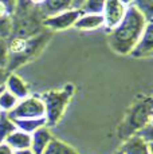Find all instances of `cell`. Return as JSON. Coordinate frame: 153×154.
<instances>
[{
	"label": "cell",
	"mask_w": 153,
	"mask_h": 154,
	"mask_svg": "<svg viewBox=\"0 0 153 154\" xmlns=\"http://www.w3.org/2000/svg\"><path fill=\"white\" fill-rule=\"evenodd\" d=\"M3 88H4V87H0V93H2V90H3Z\"/></svg>",
	"instance_id": "cell-27"
},
{
	"label": "cell",
	"mask_w": 153,
	"mask_h": 154,
	"mask_svg": "<svg viewBox=\"0 0 153 154\" xmlns=\"http://www.w3.org/2000/svg\"><path fill=\"white\" fill-rule=\"evenodd\" d=\"M0 3H3V4H5L8 8H10L11 11H15V7H16V0H0Z\"/></svg>",
	"instance_id": "cell-23"
},
{
	"label": "cell",
	"mask_w": 153,
	"mask_h": 154,
	"mask_svg": "<svg viewBox=\"0 0 153 154\" xmlns=\"http://www.w3.org/2000/svg\"><path fill=\"white\" fill-rule=\"evenodd\" d=\"M83 14L81 10H69L63 11L61 14L52 15V16L45 17L42 24L46 28L52 29V31H63L70 27H74L75 22L79 19V16Z\"/></svg>",
	"instance_id": "cell-5"
},
{
	"label": "cell",
	"mask_w": 153,
	"mask_h": 154,
	"mask_svg": "<svg viewBox=\"0 0 153 154\" xmlns=\"http://www.w3.org/2000/svg\"><path fill=\"white\" fill-rule=\"evenodd\" d=\"M8 118L15 119H32V118H45L46 110L39 95H28L27 98L17 102V105L8 112Z\"/></svg>",
	"instance_id": "cell-4"
},
{
	"label": "cell",
	"mask_w": 153,
	"mask_h": 154,
	"mask_svg": "<svg viewBox=\"0 0 153 154\" xmlns=\"http://www.w3.org/2000/svg\"><path fill=\"white\" fill-rule=\"evenodd\" d=\"M114 154H122V153H121V150H120V149H118V150H117V152H116V153H114Z\"/></svg>",
	"instance_id": "cell-26"
},
{
	"label": "cell",
	"mask_w": 153,
	"mask_h": 154,
	"mask_svg": "<svg viewBox=\"0 0 153 154\" xmlns=\"http://www.w3.org/2000/svg\"><path fill=\"white\" fill-rule=\"evenodd\" d=\"M12 15L14 12L5 4L0 3V38L5 39L12 32Z\"/></svg>",
	"instance_id": "cell-13"
},
{
	"label": "cell",
	"mask_w": 153,
	"mask_h": 154,
	"mask_svg": "<svg viewBox=\"0 0 153 154\" xmlns=\"http://www.w3.org/2000/svg\"><path fill=\"white\" fill-rule=\"evenodd\" d=\"M0 154H14V150L7 143H0Z\"/></svg>",
	"instance_id": "cell-22"
},
{
	"label": "cell",
	"mask_w": 153,
	"mask_h": 154,
	"mask_svg": "<svg viewBox=\"0 0 153 154\" xmlns=\"http://www.w3.org/2000/svg\"><path fill=\"white\" fill-rule=\"evenodd\" d=\"M8 67V46L5 39L0 38V69Z\"/></svg>",
	"instance_id": "cell-20"
},
{
	"label": "cell",
	"mask_w": 153,
	"mask_h": 154,
	"mask_svg": "<svg viewBox=\"0 0 153 154\" xmlns=\"http://www.w3.org/2000/svg\"><path fill=\"white\" fill-rule=\"evenodd\" d=\"M17 102H19V99L16 97H14L10 91L3 88L2 93H0V112L8 114L17 105Z\"/></svg>",
	"instance_id": "cell-18"
},
{
	"label": "cell",
	"mask_w": 153,
	"mask_h": 154,
	"mask_svg": "<svg viewBox=\"0 0 153 154\" xmlns=\"http://www.w3.org/2000/svg\"><path fill=\"white\" fill-rule=\"evenodd\" d=\"M4 88L7 91H10V93L12 94L14 97H16L19 100L27 98V97L30 95L27 83H26V82L15 72L8 74V78L4 83Z\"/></svg>",
	"instance_id": "cell-9"
},
{
	"label": "cell",
	"mask_w": 153,
	"mask_h": 154,
	"mask_svg": "<svg viewBox=\"0 0 153 154\" xmlns=\"http://www.w3.org/2000/svg\"><path fill=\"white\" fill-rule=\"evenodd\" d=\"M153 119V99L151 95L140 97L134 100L125 112L122 122L120 123L117 135L125 141L136 135L142 129L152 123Z\"/></svg>",
	"instance_id": "cell-2"
},
{
	"label": "cell",
	"mask_w": 153,
	"mask_h": 154,
	"mask_svg": "<svg viewBox=\"0 0 153 154\" xmlns=\"http://www.w3.org/2000/svg\"><path fill=\"white\" fill-rule=\"evenodd\" d=\"M126 8L128 7L121 4L118 0H105L102 16H104V26L109 31L120 24V22L125 16Z\"/></svg>",
	"instance_id": "cell-6"
},
{
	"label": "cell",
	"mask_w": 153,
	"mask_h": 154,
	"mask_svg": "<svg viewBox=\"0 0 153 154\" xmlns=\"http://www.w3.org/2000/svg\"><path fill=\"white\" fill-rule=\"evenodd\" d=\"M43 154H79V153L75 147H73L67 142H63L59 138L52 137V140L47 145Z\"/></svg>",
	"instance_id": "cell-14"
},
{
	"label": "cell",
	"mask_w": 153,
	"mask_h": 154,
	"mask_svg": "<svg viewBox=\"0 0 153 154\" xmlns=\"http://www.w3.org/2000/svg\"><path fill=\"white\" fill-rule=\"evenodd\" d=\"M120 150L122 154H152V143H148L138 135H133L122 141Z\"/></svg>",
	"instance_id": "cell-8"
},
{
	"label": "cell",
	"mask_w": 153,
	"mask_h": 154,
	"mask_svg": "<svg viewBox=\"0 0 153 154\" xmlns=\"http://www.w3.org/2000/svg\"><path fill=\"white\" fill-rule=\"evenodd\" d=\"M101 27H104V16L92 14H82L74 24V28L81 31H94Z\"/></svg>",
	"instance_id": "cell-11"
},
{
	"label": "cell",
	"mask_w": 153,
	"mask_h": 154,
	"mask_svg": "<svg viewBox=\"0 0 153 154\" xmlns=\"http://www.w3.org/2000/svg\"><path fill=\"white\" fill-rule=\"evenodd\" d=\"M52 140V134L50 131V127H40L36 131H34L31 134V147L34 154H43L47 145L50 143V141Z\"/></svg>",
	"instance_id": "cell-10"
},
{
	"label": "cell",
	"mask_w": 153,
	"mask_h": 154,
	"mask_svg": "<svg viewBox=\"0 0 153 154\" xmlns=\"http://www.w3.org/2000/svg\"><path fill=\"white\" fill-rule=\"evenodd\" d=\"M14 154H34L31 149H26V150H17V152H14Z\"/></svg>",
	"instance_id": "cell-24"
},
{
	"label": "cell",
	"mask_w": 153,
	"mask_h": 154,
	"mask_svg": "<svg viewBox=\"0 0 153 154\" xmlns=\"http://www.w3.org/2000/svg\"><path fill=\"white\" fill-rule=\"evenodd\" d=\"M118 2L125 5V7H129V5H132V2H133V0H118Z\"/></svg>",
	"instance_id": "cell-25"
},
{
	"label": "cell",
	"mask_w": 153,
	"mask_h": 154,
	"mask_svg": "<svg viewBox=\"0 0 153 154\" xmlns=\"http://www.w3.org/2000/svg\"><path fill=\"white\" fill-rule=\"evenodd\" d=\"M4 143H7L14 152L30 149L31 147V135L16 129L12 134L8 135L7 140L4 141Z\"/></svg>",
	"instance_id": "cell-12"
},
{
	"label": "cell",
	"mask_w": 153,
	"mask_h": 154,
	"mask_svg": "<svg viewBox=\"0 0 153 154\" xmlns=\"http://www.w3.org/2000/svg\"><path fill=\"white\" fill-rule=\"evenodd\" d=\"M15 130L16 126L12 122V119H10L5 112H0V143H3L8 135L12 134Z\"/></svg>",
	"instance_id": "cell-17"
},
{
	"label": "cell",
	"mask_w": 153,
	"mask_h": 154,
	"mask_svg": "<svg viewBox=\"0 0 153 154\" xmlns=\"http://www.w3.org/2000/svg\"><path fill=\"white\" fill-rule=\"evenodd\" d=\"M8 70L7 69H0V87H4V83L8 78Z\"/></svg>",
	"instance_id": "cell-21"
},
{
	"label": "cell",
	"mask_w": 153,
	"mask_h": 154,
	"mask_svg": "<svg viewBox=\"0 0 153 154\" xmlns=\"http://www.w3.org/2000/svg\"><path fill=\"white\" fill-rule=\"evenodd\" d=\"M104 5H105V0H85L81 7V11L83 14L102 15Z\"/></svg>",
	"instance_id": "cell-19"
},
{
	"label": "cell",
	"mask_w": 153,
	"mask_h": 154,
	"mask_svg": "<svg viewBox=\"0 0 153 154\" xmlns=\"http://www.w3.org/2000/svg\"><path fill=\"white\" fill-rule=\"evenodd\" d=\"M74 85L67 83L59 90H48L39 95L43 105H45V118L47 127L55 126L61 122V119L66 112V109L69 107L70 100L74 95Z\"/></svg>",
	"instance_id": "cell-3"
},
{
	"label": "cell",
	"mask_w": 153,
	"mask_h": 154,
	"mask_svg": "<svg viewBox=\"0 0 153 154\" xmlns=\"http://www.w3.org/2000/svg\"><path fill=\"white\" fill-rule=\"evenodd\" d=\"M129 55L136 59L151 58L153 55V23L146 24L140 40L136 43Z\"/></svg>",
	"instance_id": "cell-7"
},
{
	"label": "cell",
	"mask_w": 153,
	"mask_h": 154,
	"mask_svg": "<svg viewBox=\"0 0 153 154\" xmlns=\"http://www.w3.org/2000/svg\"><path fill=\"white\" fill-rule=\"evenodd\" d=\"M132 7L142 15L146 19L148 23H152L153 19V0H133L132 2Z\"/></svg>",
	"instance_id": "cell-16"
},
{
	"label": "cell",
	"mask_w": 153,
	"mask_h": 154,
	"mask_svg": "<svg viewBox=\"0 0 153 154\" xmlns=\"http://www.w3.org/2000/svg\"><path fill=\"white\" fill-rule=\"evenodd\" d=\"M15 123L16 129L20 131H24L27 134H32L40 127H45L46 125V118H32V119H15L12 121Z\"/></svg>",
	"instance_id": "cell-15"
},
{
	"label": "cell",
	"mask_w": 153,
	"mask_h": 154,
	"mask_svg": "<svg viewBox=\"0 0 153 154\" xmlns=\"http://www.w3.org/2000/svg\"><path fill=\"white\" fill-rule=\"evenodd\" d=\"M146 24L148 22L145 17L134 7L129 5L120 24L110 31L109 35L110 48L118 55H129L136 43L140 40Z\"/></svg>",
	"instance_id": "cell-1"
}]
</instances>
